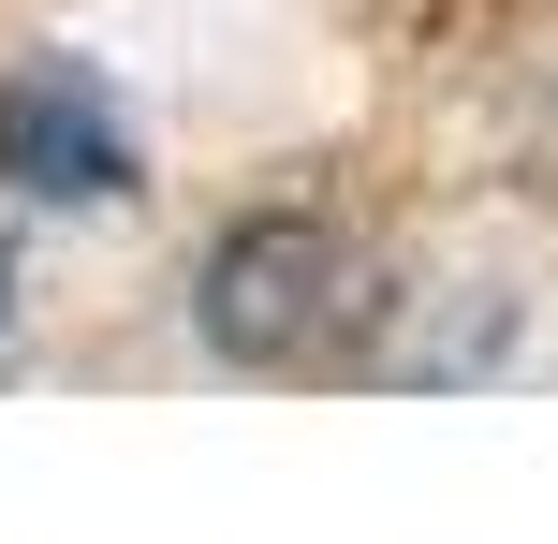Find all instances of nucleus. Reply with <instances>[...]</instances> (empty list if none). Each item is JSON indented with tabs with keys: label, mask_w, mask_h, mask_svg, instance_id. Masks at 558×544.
<instances>
[{
	"label": "nucleus",
	"mask_w": 558,
	"mask_h": 544,
	"mask_svg": "<svg viewBox=\"0 0 558 544\" xmlns=\"http://www.w3.org/2000/svg\"><path fill=\"white\" fill-rule=\"evenodd\" d=\"M192 324L221 368H338L383 324V265L324 221V206H265L192 265Z\"/></svg>",
	"instance_id": "1"
},
{
	"label": "nucleus",
	"mask_w": 558,
	"mask_h": 544,
	"mask_svg": "<svg viewBox=\"0 0 558 544\" xmlns=\"http://www.w3.org/2000/svg\"><path fill=\"white\" fill-rule=\"evenodd\" d=\"M0 177H15L29 206H118L133 192V118H118V88L74 74V59L0 74Z\"/></svg>",
	"instance_id": "2"
},
{
	"label": "nucleus",
	"mask_w": 558,
	"mask_h": 544,
	"mask_svg": "<svg viewBox=\"0 0 558 544\" xmlns=\"http://www.w3.org/2000/svg\"><path fill=\"white\" fill-rule=\"evenodd\" d=\"M0 324H15V251H0Z\"/></svg>",
	"instance_id": "3"
}]
</instances>
